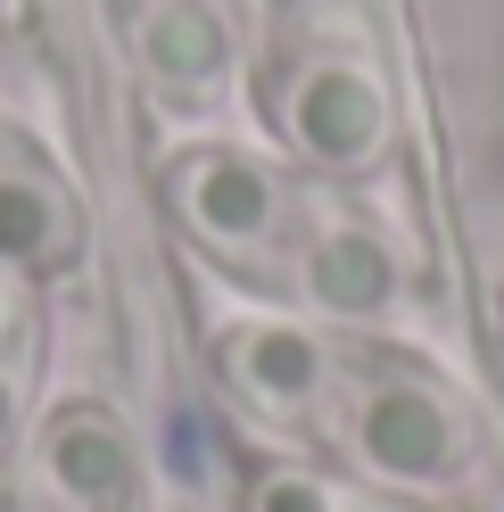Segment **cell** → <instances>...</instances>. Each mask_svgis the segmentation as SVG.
<instances>
[{
  "label": "cell",
  "instance_id": "cell-1",
  "mask_svg": "<svg viewBox=\"0 0 504 512\" xmlns=\"http://www.w3.org/2000/svg\"><path fill=\"white\" fill-rule=\"evenodd\" d=\"M356 455L381 471V479H455L463 463V422L455 405L414 372H389V380H364L356 389Z\"/></svg>",
  "mask_w": 504,
  "mask_h": 512
},
{
  "label": "cell",
  "instance_id": "cell-3",
  "mask_svg": "<svg viewBox=\"0 0 504 512\" xmlns=\"http://www.w3.org/2000/svg\"><path fill=\"white\" fill-rule=\"evenodd\" d=\"M174 207L224 256H265L273 232H281V182L240 149H191L174 174Z\"/></svg>",
  "mask_w": 504,
  "mask_h": 512
},
{
  "label": "cell",
  "instance_id": "cell-2",
  "mask_svg": "<svg viewBox=\"0 0 504 512\" xmlns=\"http://www.w3.org/2000/svg\"><path fill=\"white\" fill-rule=\"evenodd\" d=\"M281 116H290V141L314 166H339V174L372 166L381 141H389V100H381V83H372L356 58H306L290 75Z\"/></svg>",
  "mask_w": 504,
  "mask_h": 512
},
{
  "label": "cell",
  "instance_id": "cell-8",
  "mask_svg": "<svg viewBox=\"0 0 504 512\" xmlns=\"http://www.w3.org/2000/svg\"><path fill=\"white\" fill-rule=\"evenodd\" d=\"M224 17L207 9V0H157V9L141 17V67L166 83V91H207L224 83Z\"/></svg>",
  "mask_w": 504,
  "mask_h": 512
},
{
  "label": "cell",
  "instance_id": "cell-4",
  "mask_svg": "<svg viewBox=\"0 0 504 512\" xmlns=\"http://www.w3.org/2000/svg\"><path fill=\"white\" fill-rule=\"evenodd\" d=\"M42 488L67 512H124V488H133V446L108 422L100 405H67L42 430Z\"/></svg>",
  "mask_w": 504,
  "mask_h": 512
},
{
  "label": "cell",
  "instance_id": "cell-5",
  "mask_svg": "<svg viewBox=\"0 0 504 512\" xmlns=\"http://www.w3.org/2000/svg\"><path fill=\"white\" fill-rule=\"evenodd\" d=\"M75 248V199L42 157L0 141V265H58Z\"/></svg>",
  "mask_w": 504,
  "mask_h": 512
},
{
  "label": "cell",
  "instance_id": "cell-6",
  "mask_svg": "<svg viewBox=\"0 0 504 512\" xmlns=\"http://www.w3.org/2000/svg\"><path fill=\"white\" fill-rule=\"evenodd\" d=\"M224 364H232V380H240L265 413H306L314 397H323V380H331L323 347H314L306 331H281V323L232 331V339H224Z\"/></svg>",
  "mask_w": 504,
  "mask_h": 512
},
{
  "label": "cell",
  "instance_id": "cell-11",
  "mask_svg": "<svg viewBox=\"0 0 504 512\" xmlns=\"http://www.w3.org/2000/svg\"><path fill=\"white\" fill-rule=\"evenodd\" d=\"M257 9H265V17H306L314 0H257Z\"/></svg>",
  "mask_w": 504,
  "mask_h": 512
},
{
  "label": "cell",
  "instance_id": "cell-10",
  "mask_svg": "<svg viewBox=\"0 0 504 512\" xmlns=\"http://www.w3.org/2000/svg\"><path fill=\"white\" fill-rule=\"evenodd\" d=\"M9 438H17V364L0 356V455H9Z\"/></svg>",
  "mask_w": 504,
  "mask_h": 512
},
{
  "label": "cell",
  "instance_id": "cell-9",
  "mask_svg": "<svg viewBox=\"0 0 504 512\" xmlns=\"http://www.w3.org/2000/svg\"><path fill=\"white\" fill-rule=\"evenodd\" d=\"M17 339H25V298L0 281V356H17Z\"/></svg>",
  "mask_w": 504,
  "mask_h": 512
},
{
  "label": "cell",
  "instance_id": "cell-7",
  "mask_svg": "<svg viewBox=\"0 0 504 512\" xmlns=\"http://www.w3.org/2000/svg\"><path fill=\"white\" fill-rule=\"evenodd\" d=\"M298 281H306V298L331 306V314H381L389 290H397V265H389V248L372 240L364 223H331V232L306 240Z\"/></svg>",
  "mask_w": 504,
  "mask_h": 512
}]
</instances>
